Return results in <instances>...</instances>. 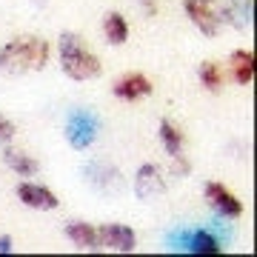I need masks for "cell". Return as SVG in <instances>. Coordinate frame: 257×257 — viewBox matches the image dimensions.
Returning <instances> with one entry per match:
<instances>
[{"label":"cell","instance_id":"6da1fadb","mask_svg":"<svg viewBox=\"0 0 257 257\" xmlns=\"http://www.w3.org/2000/svg\"><path fill=\"white\" fill-rule=\"evenodd\" d=\"M49 55H52V49L43 37H15L6 46H0V74L23 77L29 72H40V69H46Z\"/></svg>","mask_w":257,"mask_h":257},{"label":"cell","instance_id":"7a4b0ae2","mask_svg":"<svg viewBox=\"0 0 257 257\" xmlns=\"http://www.w3.org/2000/svg\"><path fill=\"white\" fill-rule=\"evenodd\" d=\"M57 49H60V69H63L66 77H72V80H94V77H100L103 72L100 57L94 55L92 49H86L80 35L63 32Z\"/></svg>","mask_w":257,"mask_h":257},{"label":"cell","instance_id":"3957f363","mask_svg":"<svg viewBox=\"0 0 257 257\" xmlns=\"http://www.w3.org/2000/svg\"><path fill=\"white\" fill-rule=\"evenodd\" d=\"M186 15L192 20L194 29H200V35L214 37L223 26V3L220 0H186L183 3Z\"/></svg>","mask_w":257,"mask_h":257},{"label":"cell","instance_id":"277c9868","mask_svg":"<svg viewBox=\"0 0 257 257\" xmlns=\"http://www.w3.org/2000/svg\"><path fill=\"white\" fill-rule=\"evenodd\" d=\"M97 128H100V123H97V117H94L92 111H72L69 114V120H66V140H69V146L77 149V152H86V149L94 143V138H97Z\"/></svg>","mask_w":257,"mask_h":257},{"label":"cell","instance_id":"5b68a950","mask_svg":"<svg viewBox=\"0 0 257 257\" xmlns=\"http://www.w3.org/2000/svg\"><path fill=\"white\" fill-rule=\"evenodd\" d=\"M135 194H138V200L143 203H152L157 197H163L166 194V177H163V169L155 163H143L138 169V175H135V183H132Z\"/></svg>","mask_w":257,"mask_h":257},{"label":"cell","instance_id":"8992f818","mask_svg":"<svg viewBox=\"0 0 257 257\" xmlns=\"http://www.w3.org/2000/svg\"><path fill=\"white\" fill-rule=\"evenodd\" d=\"M97 240H100V248H109L117 254H132L138 248V234L123 223H103L97 229Z\"/></svg>","mask_w":257,"mask_h":257},{"label":"cell","instance_id":"52a82bcc","mask_svg":"<svg viewBox=\"0 0 257 257\" xmlns=\"http://www.w3.org/2000/svg\"><path fill=\"white\" fill-rule=\"evenodd\" d=\"M203 192H206V200H209V206L220 217H229V220H237L240 214H243V203L237 200V194L231 192V189H226L223 183H217V180H209V183L203 186Z\"/></svg>","mask_w":257,"mask_h":257},{"label":"cell","instance_id":"ba28073f","mask_svg":"<svg viewBox=\"0 0 257 257\" xmlns=\"http://www.w3.org/2000/svg\"><path fill=\"white\" fill-rule=\"evenodd\" d=\"M15 194H18V200L23 203V206L37 209V211H52V209H57V203H60L52 189H46V186H40V183H32V180L18 183Z\"/></svg>","mask_w":257,"mask_h":257},{"label":"cell","instance_id":"9c48e42d","mask_svg":"<svg viewBox=\"0 0 257 257\" xmlns=\"http://www.w3.org/2000/svg\"><path fill=\"white\" fill-rule=\"evenodd\" d=\"M152 89H155L152 80H149L146 74H140V72L123 74V77L114 80V86H111L114 97H117V100H126V103H138V100H143V97H149Z\"/></svg>","mask_w":257,"mask_h":257},{"label":"cell","instance_id":"30bf717a","mask_svg":"<svg viewBox=\"0 0 257 257\" xmlns=\"http://www.w3.org/2000/svg\"><path fill=\"white\" fill-rule=\"evenodd\" d=\"M66 237L72 240V246L77 251H100V240H97V229L92 223L72 220L66 226Z\"/></svg>","mask_w":257,"mask_h":257},{"label":"cell","instance_id":"8fae6325","mask_svg":"<svg viewBox=\"0 0 257 257\" xmlns=\"http://www.w3.org/2000/svg\"><path fill=\"white\" fill-rule=\"evenodd\" d=\"M229 66H231V77H234L237 86H251V80H254V52L251 49L231 52Z\"/></svg>","mask_w":257,"mask_h":257},{"label":"cell","instance_id":"7c38bea8","mask_svg":"<svg viewBox=\"0 0 257 257\" xmlns=\"http://www.w3.org/2000/svg\"><path fill=\"white\" fill-rule=\"evenodd\" d=\"M223 23H229L234 26L237 32L251 26V15H254V6H251V0H229L226 6H223Z\"/></svg>","mask_w":257,"mask_h":257},{"label":"cell","instance_id":"4fadbf2b","mask_svg":"<svg viewBox=\"0 0 257 257\" xmlns=\"http://www.w3.org/2000/svg\"><path fill=\"white\" fill-rule=\"evenodd\" d=\"M3 163L9 166L18 177H35L40 172V163L35 157L23 155V152H15V149H3Z\"/></svg>","mask_w":257,"mask_h":257},{"label":"cell","instance_id":"5bb4252c","mask_svg":"<svg viewBox=\"0 0 257 257\" xmlns=\"http://www.w3.org/2000/svg\"><path fill=\"white\" fill-rule=\"evenodd\" d=\"M103 35L111 46H123L128 40V20L120 15V12H109L103 18Z\"/></svg>","mask_w":257,"mask_h":257},{"label":"cell","instance_id":"9a60e30c","mask_svg":"<svg viewBox=\"0 0 257 257\" xmlns=\"http://www.w3.org/2000/svg\"><path fill=\"white\" fill-rule=\"evenodd\" d=\"M186 246H189V251H194V254H220L223 251V243L206 229L192 231V234L186 237Z\"/></svg>","mask_w":257,"mask_h":257},{"label":"cell","instance_id":"2e32d148","mask_svg":"<svg viewBox=\"0 0 257 257\" xmlns=\"http://www.w3.org/2000/svg\"><path fill=\"white\" fill-rule=\"evenodd\" d=\"M157 135H160V143L169 155H183V132L172 123V120H160V126H157Z\"/></svg>","mask_w":257,"mask_h":257},{"label":"cell","instance_id":"e0dca14e","mask_svg":"<svg viewBox=\"0 0 257 257\" xmlns=\"http://www.w3.org/2000/svg\"><path fill=\"white\" fill-rule=\"evenodd\" d=\"M197 77H200V83L211 94H217L223 89V72H220V66L214 63V60H203L200 69H197Z\"/></svg>","mask_w":257,"mask_h":257},{"label":"cell","instance_id":"ac0fdd59","mask_svg":"<svg viewBox=\"0 0 257 257\" xmlns=\"http://www.w3.org/2000/svg\"><path fill=\"white\" fill-rule=\"evenodd\" d=\"M15 135H18L15 120H9L6 114H0V143H3V146H6V143H12V140H15Z\"/></svg>","mask_w":257,"mask_h":257},{"label":"cell","instance_id":"d6986e66","mask_svg":"<svg viewBox=\"0 0 257 257\" xmlns=\"http://www.w3.org/2000/svg\"><path fill=\"white\" fill-rule=\"evenodd\" d=\"M172 175H177V177H186V175H189V160H186L183 155H175V157H172Z\"/></svg>","mask_w":257,"mask_h":257},{"label":"cell","instance_id":"ffe728a7","mask_svg":"<svg viewBox=\"0 0 257 257\" xmlns=\"http://www.w3.org/2000/svg\"><path fill=\"white\" fill-rule=\"evenodd\" d=\"M15 251V243H12L9 234H0V254H12Z\"/></svg>","mask_w":257,"mask_h":257},{"label":"cell","instance_id":"44dd1931","mask_svg":"<svg viewBox=\"0 0 257 257\" xmlns=\"http://www.w3.org/2000/svg\"><path fill=\"white\" fill-rule=\"evenodd\" d=\"M140 3H143V12H146L149 18H155L157 15V3L155 0H140Z\"/></svg>","mask_w":257,"mask_h":257}]
</instances>
